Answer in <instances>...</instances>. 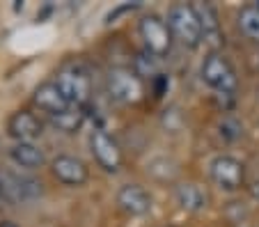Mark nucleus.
I'll list each match as a JSON object with an SVG mask.
<instances>
[{
	"mask_svg": "<svg viewBox=\"0 0 259 227\" xmlns=\"http://www.w3.org/2000/svg\"><path fill=\"white\" fill-rule=\"evenodd\" d=\"M90 152H92L94 161L101 170L106 172H119L124 165V152L117 145V140L110 133L101 131V128H94L92 135H90Z\"/></svg>",
	"mask_w": 259,
	"mask_h": 227,
	"instance_id": "7",
	"label": "nucleus"
},
{
	"mask_svg": "<svg viewBox=\"0 0 259 227\" xmlns=\"http://www.w3.org/2000/svg\"><path fill=\"white\" fill-rule=\"evenodd\" d=\"M200 76L211 89H215L218 94H227V97H234L236 87H239V78H236V71L232 67V62L225 58L223 53H209L202 62Z\"/></svg>",
	"mask_w": 259,
	"mask_h": 227,
	"instance_id": "3",
	"label": "nucleus"
},
{
	"mask_svg": "<svg viewBox=\"0 0 259 227\" xmlns=\"http://www.w3.org/2000/svg\"><path fill=\"white\" fill-rule=\"evenodd\" d=\"M51 174L55 181L69 188H80L90 181V168L83 158L71 156V154H58L51 161Z\"/></svg>",
	"mask_w": 259,
	"mask_h": 227,
	"instance_id": "8",
	"label": "nucleus"
},
{
	"mask_svg": "<svg viewBox=\"0 0 259 227\" xmlns=\"http://www.w3.org/2000/svg\"><path fill=\"white\" fill-rule=\"evenodd\" d=\"M106 92L110 94V99L117 104H138L142 99V80L133 74V69L126 67H117L110 69L106 76Z\"/></svg>",
	"mask_w": 259,
	"mask_h": 227,
	"instance_id": "5",
	"label": "nucleus"
},
{
	"mask_svg": "<svg viewBox=\"0 0 259 227\" xmlns=\"http://www.w3.org/2000/svg\"><path fill=\"white\" fill-rule=\"evenodd\" d=\"M147 174L158 184H172L179 177V165L167 156H156L147 163Z\"/></svg>",
	"mask_w": 259,
	"mask_h": 227,
	"instance_id": "15",
	"label": "nucleus"
},
{
	"mask_svg": "<svg viewBox=\"0 0 259 227\" xmlns=\"http://www.w3.org/2000/svg\"><path fill=\"white\" fill-rule=\"evenodd\" d=\"M41 133H44V124L30 110H16L7 119V135L14 143H34Z\"/></svg>",
	"mask_w": 259,
	"mask_h": 227,
	"instance_id": "11",
	"label": "nucleus"
},
{
	"mask_svg": "<svg viewBox=\"0 0 259 227\" xmlns=\"http://www.w3.org/2000/svg\"><path fill=\"white\" fill-rule=\"evenodd\" d=\"M10 158L23 170H37L46 165V154L34 143H14L10 147Z\"/></svg>",
	"mask_w": 259,
	"mask_h": 227,
	"instance_id": "13",
	"label": "nucleus"
},
{
	"mask_svg": "<svg viewBox=\"0 0 259 227\" xmlns=\"http://www.w3.org/2000/svg\"><path fill=\"white\" fill-rule=\"evenodd\" d=\"M32 106L34 108H39L41 113H46L49 117H55V115H62L71 108L67 99H64V94L60 92V87L55 85V80H46L41 83L39 87L32 92Z\"/></svg>",
	"mask_w": 259,
	"mask_h": 227,
	"instance_id": "12",
	"label": "nucleus"
},
{
	"mask_svg": "<svg viewBox=\"0 0 259 227\" xmlns=\"http://www.w3.org/2000/svg\"><path fill=\"white\" fill-rule=\"evenodd\" d=\"M257 7H259V3H257Z\"/></svg>",
	"mask_w": 259,
	"mask_h": 227,
	"instance_id": "23",
	"label": "nucleus"
},
{
	"mask_svg": "<svg viewBox=\"0 0 259 227\" xmlns=\"http://www.w3.org/2000/svg\"><path fill=\"white\" fill-rule=\"evenodd\" d=\"M51 124H53L58 131H64V133H78L85 124V113L78 106H71L67 113L51 117Z\"/></svg>",
	"mask_w": 259,
	"mask_h": 227,
	"instance_id": "19",
	"label": "nucleus"
},
{
	"mask_svg": "<svg viewBox=\"0 0 259 227\" xmlns=\"http://www.w3.org/2000/svg\"><path fill=\"white\" fill-rule=\"evenodd\" d=\"M115 200H117V207L126 216H133V218L147 216L154 207L152 193L147 191L145 186H140V184H126V186H122L117 191V198Z\"/></svg>",
	"mask_w": 259,
	"mask_h": 227,
	"instance_id": "10",
	"label": "nucleus"
},
{
	"mask_svg": "<svg viewBox=\"0 0 259 227\" xmlns=\"http://www.w3.org/2000/svg\"><path fill=\"white\" fill-rule=\"evenodd\" d=\"M0 195L10 204L30 202V200L41 195V184L32 177H25V174L5 172L0 174Z\"/></svg>",
	"mask_w": 259,
	"mask_h": 227,
	"instance_id": "9",
	"label": "nucleus"
},
{
	"mask_svg": "<svg viewBox=\"0 0 259 227\" xmlns=\"http://www.w3.org/2000/svg\"><path fill=\"white\" fill-rule=\"evenodd\" d=\"M241 133H243V126H241L234 117H225L220 122V135H223V138L236 140V138H241Z\"/></svg>",
	"mask_w": 259,
	"mask_h": 227,
	"instance_id": "20",
	"label": "nucleus"
},
{
	"mask_svg": "<svg viewBox=\"0 0 259 227\" xmlns=\"http://www.w3.org/2000/svg\"><path fill=\"white\" fill-rule=\"evenodd\" d=\"M0 227H19V225H16L14 220H10V218H3V220H0Z\"/></svg>",
	"mask_w": 259,
	"mask_h": 227,
	"instance_id": "21",
	"label": "nucleus"
},
{
	"mask_svg": "<svg viewBox=\"0 0 259 227\" xmlns=\"http://www.w3.org/2000/svg\"><path fill=\"white\" fill-rule=\"evenodd\" d=\"M55 85L71 106L83 108L92 99V78L80 64H64L55 76Z\"/></svg>",
	"mask_w": 259,
	"mask_h": 227,
	"instance_id": "2",
	"label": "nucleus"
},
{
	"mask_svg": "<svg viewBox=\"0 0 259 227\" xmlns=\"http://www.w3.org/2000/svg\"><path fill=\"white\" fill-rule=\"evenodd\" d=\"M138 32H140V39L145 44V51H149L156 58H165L172 49V32L167 28L165 19H161L158 14H147L140 19L138 23Z\"/></svg>",
	"mask_w": 259,
	"mask_h": 227,
	"instance_id": "4",
	"label": "nucleus"
},
{
	"mask_svg": "<svg viewBox=\"0 0 259 227\" xmlns=\"http://www.w3.org/2000/svg\"><path fill=\"white\" fill-rule=\"evenodd\" d=\"M193 12H195L197 21L202 25V32L206 37H220V19H218V10L211 3H193Z\"/></svg>",
	"mask_w": 259,
	"mask_h": 227,
	"instance_id": "16",
	"label": "nucleus"
},
{
	"mask_svg": "<svg viewBox=\"0 0 259 227\" xmlns=\"http://www.w3.org/2000/svg\"><path fill=\"white\" fill-rule=\"evenodd\" d=\"M133 74L138 76L140 80L149 78H158L161 76V58H156V55H152L149 51H142V53H138L136 58H133Z\"/></svg>",
	"mask_w": 259,
	"mask_h": 227,
	"instance_id": "18",
	"label": "nucleus"
},
{
	"mask_svg": "<svg viewBox=\"0 0 259 227\" xmlns=\"http://www.w3.org/2000/svg\"><path fill=\"white\" fill-rule=\"evenodd\" d=\"M252 198L259 202V181H257V184H252Z\"/></svg>",
	"mask_w": 259,
	"mask_h": 227,
	"instance_id": "22",
	"label": "nucleus"
},
{
	"mask_svg": "<svg viewBox=\"0 0 259 227\" xmlns=\"http://www.w3.org/2000/svg\"><path fill=\"white\" fill-rule=\"evenodd\" d=\"M167 227H172V225H167Z\"/></svg>",
	"mask_w": 259,
	"mask_h": 227,
	"instance_id": "24",
	"label": "nucleus"
},
{
	"mask_svg": "<svg viewBox=\"0 0 259 227\" xmlns=\"http://www.w3.org/2000/svg\"><path fill=\"white\" fill-rule=\"evenodd\" d=\"M209 177L220 191H241L245 184V165L230 154H220L209 163Z\"/></svg>",
	"mask_w": 259,
	"mask_h": 227,
	"instance_id": "6",
	"label": "nucleus"
},
{
	"mask_svg": "<svg viewBox=\"0 0 259 227\" xmlns=\"http://www.w3.org/2000/svg\"><path fill=\"white\" fill-rule=\"evenodd\" d=\"M175 198H177V204H179L181 209H186V211H191V213H197V211H202V209H206V202H209L206 193L193 181L177 184Z\"/></svg>",
	"mask_w": 259,
	"mask_h": 227,
	"instance_id": "14",
	"label": "nucleus"
},
{
	"mask_svg": "<svg viewBox=\"0 0 259 227\" xmlns=\"http://www.w3.org/2000/svg\"><path fill=\"white\" fill-rule=\"evenodd\" d=\"M236 25H239L241 35L248 37L254 44H259V7L257 5L241 7L239 16H236Z\"/></svg>",
	"mask_w": 259,
	"mask_h": 227,
	"instance_id": "17",
	"label": "nucleus"
},
{
	"mask_svg": "<svg viewBox=\"0 0 259 227\" xmlns=\"http://www.w3.org/2000/svg\"><path fill=\"white\" fill-rule=\"evenodd\" d=\"M167 28H170L172 37L179 41L181 46L186 49H197V46L204 41V32H202V25L197 21L193 5L186 3H175V5L167 10V19H165Z\"/></svg>",
	"mask_w": 259,
	"mask_h": 227,
	"instance_id": "1",
	"label": "nucleus"
}]
</instances>
